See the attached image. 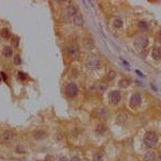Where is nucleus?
<instances>
[{
  "label": "nucleus",
  "instance_id": "1",
  "mask_svg": "<svg viewBox=\"0 0 161 161\" xmlns=\"http://www.w3.org/2000/svg\"><path fill=\"white\" fill-rule=\"evenodd\" d=\"M143 141L148 148H153L158 143V136L154 131H148L144 135Z\"/></svg>",
  "mask_w": 161,
  "mask_h": 161
},
{
  "label": "nucleus",
  "instance_id": "2",
  "mask_svg": "<svg viewBox=\"0 0 161 161\" xmlns=\"http://www.w3.org/2000/svg\"><path fill=\"white\" fill-rule=\"evenodd\" d=\"M86 66L90 69H98L101 67V61L97 56H89L86 60Z\"/></svg>",
  "mask_w": 161,
  "mask_h": 161
},
{
  "label": "nucleus",
  "instance_id": "3",
  "mask_svg": "<svg viewBox=\"0 0 161 161\" xmlns=\"http://www.w3.org/2000/svg\"><path fill=\"white\" fill-rule=\"evenodd\" d=\"M77 12V9L74 6H69L65 9L62 11V17L64 19H68L69 20V18L73 17Z\"/></svg>",
  "mask_w": 161,
  "mask_h": 161
},
{
  "label": "nucleus",
  "instance_id": "4",
  "mask_svg": "<svg viewBox=\"0 0 161 161\" xmlns=\"http://www.w3.org/2000/svg\"><path fill=\"white\" fill-rule=\"evenodd\" d=\"M148 39L144 36H139L135 39V45L137 48L141 49H143L148 46Z\"/></svg>",
  "mask_w": 161,
  "mask_h": 161
},
{
  "label": "nucleus",
  "instance_id": "5",
  "mask_svg": "<svg viewBox=\"0 0 161 161\" xmlns=\"http://www.w3.org/2000/svg\"><path fill=\"white\" fill-rule=\"evenodd\" d=\"M66 93L67 95L70 98L75 97L78 93V87L75 83L71 82L69 83L66 87Z\"/></svg>",
  "mask_w": 161,
  "mask_h": 161
},
{
  "label": "nucleus",
  "instance_id": "6",
  "mask_svg": "<svg viewBox=\"0 0 161 161\" xmlns=\"http://www.w3.org/2000/svg\"><path fill=\"white\" fill-rule=\"evenodd\" d=\"M68 53H69V56L71 57L72 59H77L79 55H80V51H79V49L76 46V45H69L68 47Z\"/></svg>",
  "mask_w": 161,
  "mask_h": 161
},
{
  "label": "nucleus",
  "instance_id": "7",
  "mask_svg": "<svg viewBox=\"0 0 161 161\" xmlns=\"http://www.w3.org/2000/svg\"><path fill=\"white\" fill-rule=\"evenodd\" d=\"M141 101H142V98H141V96L139 94H132L131 100H130V102H131V105L134 107H137L139 106L141 104Z\"/></svg>",
  "mask_w": 161,
  "mask_h": 161
},
{
  "label": "nucleus",
  "instance_id": "8",
  "mask_svg": "<svg viewBox=\"0 0 161 161\" xmlns=\"http://www.w3.org/2000/svg\"><path fill=\"white\" fill-rule=\"evenodd\" d=\"M110 100H111V102L112 104L117 105L121 100V94L119 93V91L115 90V91L111 92V96H110Z\"/></svg>",
  "mask_w": 161,
  "mask_h": 161
},
{
  "label": "nucleus",
  "instance_id": "9",
  "mask_svg": "<svg viewBox=\"0 0 161 161\" xmlns=\"http://www.w3.org/2000/svg\"><path fill=\"white\" fill-rule=\"evenodd\" d=\"M83 46L86 49L91 50L94 48V42L90 38H85L83 39Z\"/></svg>",
  "mask_w": 161,
  "mask_h": 161
},
{
  "label": "nucleus",
  "instance_id": "10",
  "mask_svg": "<svg viewBox=\"0 0 161 161\" xmlns=\"http://www.w3.org/2000/svg\"><path fill=\"white\" fill-rule=\"evenodd\" d=\"M73 21L74 24L77 27H81L84 24V19L83 17L80 14H76V15L73 17Z\"/></svg>",
  "mask_w": 161,
  "mask_h": 161
},
{
  "label": "nucleus",
  "instance_id": "11",
  "mask_svg": "<svg viewBox=\"0 0 161 161\" xmlns=\"http://www.w3.org/2000/svg\"><path fill=\"white\" fill-rule=\"evenodd\" d=\"M13 138V134L11 131H5L2 134V139L5 143H9L12 140Z\"/></svg>",
  "mask_w": 161,
  "mask_h": 161
},
{
  "label": "nucleus",
  "instance_id": "12",
  "mask_svg": "<svg viewBox=\"0 0 161 161\" xmlns=\"http://www.w3.org/2000/svg\"><path fill=\"white\" fill-rule=\"evenodd\" d=\"M155 158H156V154H155V152L149 151L145 154L144 161H154Z\"/></svg>",
  "mask_w": 161,
  "mask_h": 161
},
{
  "label": "nucleus",
  "instance_id": "13",
  "mask_svg": "<svg viewBox=\"0 0 161 161\" xmlns=\"http://www.w3.org/2000/svg\"><path fill=\"white\" fill-rule=\"evenodd\" d=\"M33 136L36 139H42L46 137V133L44 131H37L33 133Z\"/></svg>",
  "mask_w": 161,
  "mask_h": 161
},
{
  "label": "nucleus",
  "instance_id": "14",
  "mask_svg": "<svg viewBox=\"0 0 161 161\" xmlns=\"http://www.w3.org/2000/svg\"><path fill=\"white\" fill-rule=\"evenodd\" d=\"M151 56L153 57L154 60H159L161 57V50L160 49H154L153 51H152V53H151Z\"/></svg>",
  "mask_w": 161,
  "mask_h": 161
},
{
  "label": "nucleus",
  "instance_id": "15",
  "mask_svg": "<svg viewBox=\"0 0 161 161\" xmlns=\"http://www.w3.org/2000/svg\"><path fill=\"white\" fill-rule=\"evenodd\" d=\"M113 25H114V27L115 28L119 29V28H121L123 26V22L121 19L116 18V19H114V21H113Z\"/></svg>",
  "mask_w": 161,
  "mask_h": 161
},
{
  "label": "nucleus",
  "instance_id": "16",
  "mask_svg": "<svg viewBox=\"0 0 161 161\" xmlns=\"http://www.w3.org/2000/svg\"><path fill=\"white\" fill-rule=\"evenodd\" d=\"M12 49H11V48H10L9 46H6L3 48V49H2V54H3L5 56H11L12 55Z\"/></svg>",
  "mask_w": 161,
  "mask_h": 161
},
{
  "label": "nucleus",
  "instance_id": "17",
  "mask_svg": "<svg viewBox=\"0 0 161 161\" xmlns=\"http://www.w3.org/2000/svg\"><path fill=\"white\" fill-rule=\"evenodd\" d=\"M115 77H116V73L114 70H111L107 73V80L108 81H113Z\"/></svg>",
  "mask_w": 161,
  "mask_h": 161
},
{
  "label": "nucleus",
  "instance_id": "18",
  "mask_svg": "<svg viewBox=\"0 0 161 161\" xmlns=\"http://www.w3.org/2000/svg\"><path fill=\"white\" fill-rule=\"evenodd\" d=\"M118 84H119V86L122 88H126L130 85V81L128 80H126V79H122L121 81H119Z\"/></svg>",
  "mask_w": 161,
  "mask_h": 161
},
{
  "label": "nucleus",
  "instance_id": "19",
  "mask_svg": "<svg viewBox=\"0 0 161 161\" xmlns=\"http://www.w3.org/2000/svg\"><path fill=\"white\" fill-rule=\"evenodd\" d=\"M1 36H2L3 38H9L10 36V31L7 29V28H3V29H2L1 31Z\"/></svg>",
  "mask_w": 161,
  "mask_h": 161
},
{
  "label": "nucleus",
  "instance_id": "20",
  "mask_svg": "<svg viewBox=\"0 0 161 161\" xmlns=\"http://www.w3.org/2000/svg\"><path fill=\"white\" fill-rule=\"evenodd\" d=\"M14 61H15V64L16 65H20L21 63H22V60H21V57L19 55H16L14 58Z\"/></svg>",
  "mask_w": 161,
  "mask_h": 161
},
{
  "label": "nucleus",
  "instance_id": "21",
  "mask_svg": "<svg viewBox=\"0 0 161 161\" xmlns=\"http://www.w3.org/2000/svg\"><path fill=\"white\" fill-rule=\"evenodd\" d=\"M11 44H12L14 47H17L19 45V38H17V37H13L12 39H11Z\"/></svg>",
  "mask_w": 161,
  "mask_h": 161
},
{
  "label": "nucleus",
  "instance_id": "22",
  "mask_svg": "<svg viewBox=\"0 0 161 161\" xmlns=\"http://www.w3.org/2000/svg\"><path fill=\"white\" fill-rule=\"evenodd\" d=\"M139 27L140 28H142V29H147V28L148 27V24H147V23L144 22V21H140L139 23Z\"/></svg>",
  "mask_w": 161,
  "mask_h": 161
},
{
  "label": "nucleus",
  "instance_id": "23",
  "mask_svg": "<svg viewBox=\"0 0 161 161\" xmlns=\"http://www.w3.org/2000/svg\"><path fill=\"white\" fill-rule=\"evenodd\" d=\"M102 158V155L101 153H96L94 156V161H100Z\"/></svg>",
  "mask_w": 161,
  "mask_h": 161
},
{
  "label": "nucleus",
  "instance_id": "24",
  "mask_svg": "<svg viewBox=\"0 0 161 161\" xmlns=\"http://www.w3.org/2000/svg\"><path fill=\"white\" fill-rule=\"evenodd\" d=\"M70 161H81V160L79 159L78 157L75 156V157H73L71 160H70Z\"/></svg>",
  "mask_w": 161,
  "mask_h": 161
},
{
  "label": "nucleus",
  "instance_id": "25",
  "mask_svg": "<svg viewBox=\"0 0 161 161\" xmlns=\"http://www.w3.org/2000/svg\"><path fill=\"white\" fill-rule=\"evenodd\" d=\"M58 161H68V160L66 159L65 157H64V156H61L60 159H59V160Z\"/></svg>",
  "mask_w": 161,
  "mask_h": 161
},
{
  "label": "nucleus",
  "instance_id": "26",
  "mask_svg": "<svg viewBox=\"0 0 161 161\" xmlns=\"http://www.w3.org/2000/svg\"><path fill=\"white\" fill-rule=\"evenodd\" d=\"M19 77H20L21 79H25L24 73H19Z\"/></svg>",
  "mask_w": 161,
  "mask_h": 161
},
{
  "label": "nucleus",
  "instance_id": "27",
  "mask_svg": "<svg viewBox=\"0 0 161 161\" xmlns=\"http://www.w3.org/2000/svg\"><path fill=\"white\" fill-rule=\"evenodd\" d=\"M158 37H159V39H160V40H161V31H160V32H159V34H158Z\"/></svg>",
  "mask_w": 161,
  "mask_h": 161
},
{
  "label": "nucleus",
  "instance_id": "28",
  "mask_svg": "<svg viewBox=\"0 0 161 161\" xmlns=\"http://www.w3.org/2000/svg\"><path fill=\"white\" fill-rule=\"evenodd\" d=\"M136 73H138V74H139L140 76H143V74H142V73H141L139 71V70H136Z\"/></svg>",
  "mask_w": 161,
  "mask_h": 161
}]
</instances>
